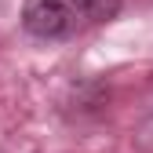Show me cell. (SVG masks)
Instances as JSON below:
<instances>
[{"label": "cell", "mask_w": 153, "mask_h": 153, "mask_svg": "<svg viewBox=\"0 0 153 153\" xmlns=\"http://www.w3.org/2000/svg\"><path fill=\"white\" fill-rule=\"evenodd\" d=\"M22 26L40 40H59L73 29V11L66 7V0H26Z\"/></svg>", "instance_id": "6da1fadb"}, {"label": "cell", "mask_w": 153, "mask_h": 153, "mask_svg": "<svg viewBox=\"0 0 153 153\" xmlns=\"http://www.w3.org/2000/svg\"><path fill=\"white\" fill-rule=\"evenodd\" d=\"M120 4H124V0H69V7H73L76 15L91 18V22H106V18H117Z\"/></svg>", "instance_id": "7a4b0ae2"}]
</instances>
